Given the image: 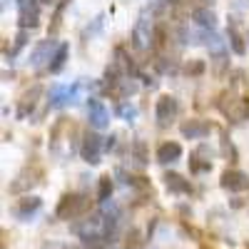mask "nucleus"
Returning a JSON list of instances; mask_svg holds the SVG:
<instances>
[{
    "mask_svg": "<svg viewBox=\"0 0 249 249\" xmlns=\"http://www.w3.org/2000/svg\"><path fill=\"white\" fill-rule=\"evenodd\" d=\"M90 210V199L85 195H65L60 199L55 214L60 219H75V217H82Z\"/></svg>",
    "mask_w": 249,
    "mask_h": 249,
    "instance_id": "nucleus-1",
    "label": "nucleus"
},
{
    "mask_svg": "<svg viewBox=\"0 0 249 249\" xmlns=\"http://www.w3.org/2000/svg\"><path fill=\"white\" fill-rule=\"evenodd\" d=\"M40 0H18V10H20V28H37L40 25Z\"/></svg>",
    "mask_w": 249,
    "mask_h": 249,
    "instance_id": "nucleus-2",
    "label": "nucleus"
},
{
    "mask_svg": "<svg viewBox=\"0 0 249 249\" xmlns=\"http://www.w3.org/2000/svg\"><path fill=\"white\" fill-rule=\"evenodd\" d=\"M152 43V28H150V20L147 15H140L137 25L132 28V48L135 50H147V45Z\"/></svg>",
    "mask_w": 249,
    "mask_h": 249,
    "instance_id": "nucleus-3",
    "label": "nucleus"
},
{
    "mask_svg": "<svg viewBox=\"0 0 249 249\" xmlns=\"http://www.w3.org/2000/svg\"><path fill=\"white\" fill-rule=\"evenodd\" d=\"M102 150H105V142H102L100 135H95V132L85 135V140H82V150H80L82 152V160L90 162V164H97Z\"/></svg>",
    "mask_w": 249,
    "mask_h": 249,
    "instance_id": "nucleus-4",
    "label": "nucleus"
},
{
    "mask_svg": "<svg viewBox=\"0 0 249 249\" xmlns=\"http://www.w3.org/2000/svg\"><path fill=\"white\" fill-rule=\"evenodd\" d=\"M157 122L162 124H170L175 117H177V112H179V105H177V100L172 97V95H162L160 100H157Z\"/></svg>",
    "mask_w": 249,
    "mask_h": 249,
    "instance_id": "nucleus-5",
    "label": "nucleus"
},
{
    "mask_svg": "<svg viewBox=\"0 0 249 249\" xmlns=\"http://www.w3.org/2000/svg\"><path fill=\"white\" fill-rule=\"evenodd\" d=\"M88 115H90V124H92L95 130H102V127H107V124H110V112H107V107L102 105L100 100H95V97L88 100Z\"/></svg>",
    "mask_w": 249,
    "mask_h": 249,
    "instance_id": "nucleus-6",
    "label": "nucleus"
},
{
    "mask_svg": "<svg viewBox=\"0 0 249 249\" xmlns=\"http://www.w3.org/2000/svg\"><path fill=\"white\" fill-rule=\"evenodd\" d=\"M219 184L224 187V190H230V192H244L249 190V177L239 170H227L219 179Z\"/></svg>",
    "mask_w": 249,
    "mask_h": 249,
    "instance_id": "nucleus-7",
    "label": "nucleus"
},
{
    "mask_svg": "<svg viewBox=\"0 0 249 249\" xmlns=\"http://www.w3.org/2000/svg\"><path fill=\"white\" fill-rule=\"evenodd\" d=\"M182 135L184 137H190V140H202V137H207L210 135V130H212V124L210 122H204V120H187V122H182Z\"/></svg>",
    "mask_w": 249,
    "mask_h": 249,
    "instance_id": "nucleus-8",
    "label": "nucleus"
},
{
    "mask_svg": "<svg viewBox=\"0 0 249 249\" xmlns=\"http://www.w3.org/2000/svg\"><path fill=\"white\" fill-rule=\"evenodd\" d=\"M57 48H60V43H57V40H53V37H50V40H43V43H37L35 50H33V57H30L33 65H43L45 60L50 62Z\"/></svg>",
    "mask_w": 249,
    "mask_h": 249,
    "instance_id": "nucleus-9",
    "label": "nucleus"
},
{
    "mask_svg": "<svg viewBox=\"0 0 249 249\" xmlns=\"http://www.w3.org/2000/svg\"><path fill=\"white\" fill-rule=\"evenodd\" d=\"M40 204H43V199H40V197H23V199L18 202V207H15V217L28 222L40 210Z\"/></svg>",
    "mask_w": 249,
    "mask_h": 249,
    "instance_id": "nucleus-10",
    "label": "nucleus"
},
{
    "mask_svg": "<svg viewBox=\"0 0 249 249\" xmlns=\"http://www.w3.org/2000/svg\"><path fill=\"white\" fill-rule=\"evenodd\" d=\"M179 157H182V144L179 142H162L157 147V162H162V164L177 162Z\"/></svg>",
    "mask_w": 249,
    "mask_h": 249,
    "instance_id": "nucleus-11",
    "label": "nucleus"
},
{
    "mask_svg": "<svg viewBox=\"0 0 249 249\" xmlns=\"http://www.w3.org/2000/svg\"><path fill=\"white\" fill-rule=\"evenodd\" d=\"M164 187H167L170 192H175V195H190V182H187L182 175H177V172H167L164 175Z\"/></svg>",
    "mask_w": 249,
    "mask_h": 249,
    "instance_id": "nucleus-12",
    "label": "nucleus"
},
{
    "mask_svg": "<svg viewBox=\"0 0 249 249\" xmlns=\"http://www.w3.org/2000/svg\"><path fill=\"white\" fill-rule=\"evenodd\" d=\"M192 20L199 25V28H204V30H212L214 28V23H217V15L210 10V8H195L192 10Z\"/></svg>",
    "mask_w": 249,
    "mask_h": 249,
    "instance_id": "nucleus-13",
    "label": "nucleus"
},
{
    "mask_svg": "<svg viewBox=\"0 0 249 249\" xmlns=\"http://www.w3.org/2000/svg\"><path fill=\"white\" fill-rule=\"evenodd\" d=\"M72 92H75V90H70V88H65V85H55V88L50 90V105L57 107V105H65V102H72V100H70Z\"/></svg>",
    "mask_w": 249,
    "mask_h": 249,
    "instance_id": "nucleus-14",
    "label": "nucleus"
},
{
    "mask_svg": "<svg viewBox=\"0 0 249 249\" xmlns=\"http://www.w3.org/2000/svg\"><path fill=\"white\" fill-rule=\"evenodd\" d=\"M68 53H70V48L62 43L57 50H55V55H53V60L48 62V70L50 72H60L62 70V65H65V60H68Z\"/></svg>",
    "mask_w": 249,
    "mask_h": 249,
    "instance_id": "nucleus-15",
    "label": "nucleus"
},
{
    "mask_svg": "<svg viewBox=\"0 0 249 249\" xmlns=\"http://www.w3.org/2000/svg\"><path fill=\"white\" fill-rule=\"evenodd\" d=\"M130 152H132V157H135V162L140 164V167H142V164H147L150 155H147V144H144L142 140H135V142H132Z\"/></svg>",
    "mask_w": 249,
    "mask_h": 249,
    "instance_id": "nucleus-16",
    "label": "nucleus"
},
{
    "mask_svg": "<svg viewBox=\"0 0 249 249\" xmlns=\"http://www.w3.org/2000/svg\"><path fill=\"white\" fill-rule=\"evenodd\" d=\"M230 48H232L237 55H244V53H247V45H244V40H242V35H239V30H237L234 23L230 25Z\"/></svg>",
    "mask_w": 249,
    "mask_h": 249,
    "instance_id": "nucleus-17",
    "label": "nucleus"
},
{
    "mask_svg": "<svg viewBox=\"0 0 249 249\" xmlns=\"http://www.w3.org/2000/svg\"><path fill=\"white\" fill-rule=\"evenodd\" d=\"M40 95V88H33L25 97H23V102H20V110H18V115L20 117H25L28 115V110H33V105H35V97Z\"/></svg>",
    "mask_w": 249,
    "mask_h": 249,
    "instance_id": "nucleus-18",
    "label": "nucleus"
},
{
    "mask_svg": "<svg viewBox=\"0 0 249 249\" xmlns=\"http://www.w3.org/2000/svg\"><path fill=\"white\" fill-rule=\"evenodd\" d=\"M110 195H112V179H110V175H105V177H100L97 199H100V202H107V199H110Z\"/></svg>",
    "mask_w": 249,
    "mask_h": 249,
    "instance_id": "nucleus-19",
    "label": "nucleus"
},
{
    "mask_svg": "<svg viewBox=\"0 0 249 249\" xmlns=\"http://www.w3.org/2000/svg\"><path fill=\"white\" fill-rule=\"evenodd\" d=\"M117 115H120L122 120L132 122V120H135V115H137V110H135L132 105H127V102H120V105H117Z\"/></svg>",
    "mask_w": 249,
    "mask_h": 249,
    "instance_id": "nucleus-20",
    "label": "nucleus"
},
{
    "mask_svg": "<svg viewBox=\"0 0 249 249\" xmlns=\"http://www.w3.org/2000/svg\"><path fill=\"white\" fill-rule=\"evenodd\" d=\"M132 92H137V82H132V80H120V95H132Z\"/></svg>",
    "mask_w": 249,
    "mask_h": 249,
    "instance_id": "nucleus-21",
    "label": "nucleus"
},
{
    "mask_svg": "<svg viewBox=\"0 0 249 249\" xmlns=\"http://www.w3.org/2000/svg\"><path fill=\"white\" fill-rule=\"evenodd\" d=\"M212 62H214V75H222L224 68H227V57H224V53H217Z\"/></svg>",
    "mask_w": 249,
    "mask_h": 249,
    "instance_id": "nucleus-22",
    "label": "nucleus"
},
{
    "mask_svg": "<svg viewBox=\"0 0 249 249\" xmlns=\"http://www.w3.org/2000/svg\"><path fill=\"white\" fill-rule=\"evenodd\" d=\"M25 43H28V30L23 28L18 35H15V50H20V48H25Z\"/></svg>",
    "mask_w": 249,
    "mask_h": 249,
    "instance_id": "nucleus-23",
    "label": "nucleus"
},
{
    "mask_svg": "<svg viewBox=\"0 0 249 249\" xmlns=\"http://www.w3.org/2000/svg\"><path fill=\"white\" fill-rule=\"evenodd\" d=\"M187 70H190L192 75H199V72L204 70V65H202V62H195V65H192V68H187Z\"/></svg>",
    "mask_w": 249,
    "mask_h": 249,
    "instance_id": "nucleus-24",
    "label": "nucleus"
},
{
    "mask_svg": "<svg viewBox=\"0 0 249 249\" xmlns=\"http://www.w3.org/2000/svg\"><path fill=\"white\" fill-rule=\"evenodd\" d=\"M112 147H115V137H107L105 140V150H112Z\"/></svg>",
    "mask_w": 249,
    "mask_h": 249,
    "instance_id": "nucleus-25",
    "label": "nucleus"
},
{
    "mask_svg": "<svg viewBox=\"0 0 249 249\" xmlns=\"http://www.w3.org/2000/svg\"><path fill=\"white\" fill-rule=\"evenodd\" d=\"M40 3H43V5H53V3H55V0H40Z\"/></svg>",
    "mask_w": 249,
    "mask_h": 249,
    "instance_id": "nucleus-26",
    "label": "nucleus"
},
{
    "mask_svg": "<svg viewBox=\"0 0 249 249\" xmlns=\"http://www.w3.org/2000/svg\"><path fill=\"white\" fill-rule=\"evenodd\" d=\"M160 3H175V0H160Z\"/></svg>",
    "mask_w": 249,
    "mask_h": 249,
    "instance_id": "nucleus-27",
    "label": "nucleus"
},
{
    "mask_svg": "<svg viewBox=\"0 0 249 249\" xmlns=\"http://www.w3.org/2000/svg\"><path fill=\"white\" fill-rule=\"evenodd\" d=\"M65 249H77V247H65Z\"/></svg>",
    "mask_w": 249,
    "mask_h": 249,
    "instance_id": "nucleus-28",
    "label": "nucleus"
},
{
    "mask_svg": "<svg viewBox=\"0 0 249 249\" xmlns=\"http://www.w3.org/2000/svg\"><path fill=\"white\" fill-rule=\"evenodd\" d=\"M204 249H207V247H204Z\"/></svg>",
    "mask_w": 249,
    "mask_h": 249,
    "instance_id": "nucleus-29",
    "label": "nucleus"
}]
</instances>
